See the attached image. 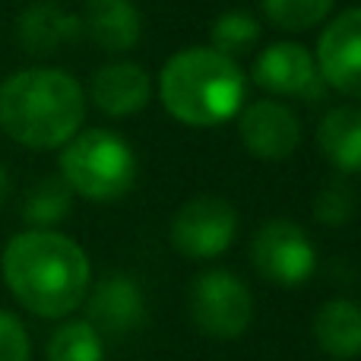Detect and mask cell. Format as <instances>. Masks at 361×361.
Wrapping results in <instances>:
<instances>
[{"mask_svg": "<svg viewBox=\"0 0 361 361\" xmlns=\"http://www.w3.org/2000/svg\"><path fill=\"white\" fill-rule=\"evenodd\" d=\"M61 178L92 203H114L137 184V156L114 130H80L61 149Z\"/></svg>", "mask_w": 361, "mask_h": 361, "instance_id": "obj_4", "label": "cell"}, {"mask_svg": "<svg viewBox=\"0 0 361 361\" xmlns=\"http://www.w3.org/2000/svg\"><path fill=\"white\" fill-rule=\"evenodd\" d=\"M267 19L282 32H307L326 23L336 0H260Z\"/></svg>", "mask_w": 361, "mask_h": 361, "instance_id": "obj_20", "label": "cell"}, {"mask_svg": "<svg viewBox=\"0 0 361 361\" xmlns=\"http://www.w3.org/2000/svg\"><path fill=\"white\" fill-rule=\"evenodd\" d=\"M48 361H105V343L89 320H70L51 336Z\"/></svg>", "mask_w": 361, "mask_h": 361, "instance_id": "obj_19", "label": "cell"}, {"mask_svg": "<svg viewBox=\"0 0 361 361\" xmlns=\"http://www.w3.org/2000/svg\"><path fill=\"white\" fill-rule=\"evenodd\" d=\"M13 298L35 317H67L89 295V257L73 238L51 228H29L10 238L0 257Z\"/></svg>", "mask_w": 361, "mask_h": 361, "instance_id": "obj_1", "label": "cell"}, {"mask_svg": "<svg viewBox=\"0 0 361 361\" xmlns=\"http://www.w3.org/2000/svg\"><path fill=\"white\" fill-rule=\"evenodd\" d=\"M190 317L206 336L238 339L254 320V298L235 273L206 269L190 286Z\"/></svg>", "mask_w": 361, "mask_h": 361, "instance_id": "obj_5", "label": "cell"}, {"mask_svg": "<svg viewBox=\"0 0 361 361\" xmlns=\"http://www.w3.org/2000/svg\"><path fill=\"white\" fill-rule=\"evenodd\" d=\"M238 137L254 159L282 162L298 149L301 124L288 105L276 99H260L238 111Z\"/></svg>", "mask_w": 361, "mask_h": 361, "instance_id": "obj_10", "label": "cell"}, {"mask_svg": "<svg viewBox=\"0 0 361 361\" xmlns=\"http://www.w3.org/2000/svg\"><path fill=\"white\" fill-rule=\"evenodd\" d=\"M250 260L263 279L286 288L307 282L317 267V254L307 231L288 219H269L257 228L250 241Z\"/></svg>", "mask_w": 361, "mask_h": 361, "instance_id": "obj_7", "label": "cell"}, {"mask_svg": "<svg viewBox=\"0 0 361 361\" xmlns=\"http://www.w3.org/2000/svg\"><path fill=\"white\" fill-rule=\"evenodd\" d=\"M70 206H73V190L67 187V180L61 175L42 178L25 193L23 219L32 228H51V225L63 222V219L70 216Z\"/></svg>", "mask_w": 361, "mask_h": 361, "instance_id": "obj_17", "label": "cell"}, {"mask_svg": "<svg viewBox=\"0 0 361 361\" xmlns=\"http://www.w3.org/2000/svg\"><path fill=\"white\" fill-rule=\"evenodd\" d=\"M317 146L336 171H343V175L361 171V108H330L317 127Z\"/></svg>", "mask_w": 361, "mask_h": 361, "instance_id": "obj_15", "label": "cell"}, {"mask_svg": "<svg viewBox=\"0 0 361 361\" xmlns=\"http://www.w3.org/2000/svg\"><path fill=\"white\" fill-rule=\"evenodd\" d=\"M86 118L82 86L57 67H25L0 82V130L29 149H57Z\"/></svg>", "mask_w": 361, "mask_h": 361, "instance_id": "obj_2", "label": "cell"}, {"mask_svg": "<svg viewBox=\"0 0 361 361\" xmlns=\"http://www.w3.org/2000/svg\"><path fill=\"white\" fill-rule=\"evenodd\" d=\"M32 358V339L25 324L16 314L0 307V361H29Z\"/></svg>", "mask_w": 361, "mask_h": 361, "instance_id": "obj_22", "label": "cell"}, {"mask_svg": "<svg viewBox=\"0 0 361 361\" xmlns=\"http://www.w3.org/2000/svg\"><path fill=\"white\" fill-rule=\"evenodd\" d=\"M89 99L108 118H130L143 111L152 99V80L146 67L133 61H114L105 63L92 73L89 82Z\"/></svg>", "mask_w": 361, "mask_h": 361, "instance_id": "obj_12", "label": "cell"}, {"mask_svg": "<svg viewBox=\"0 0 361 361\" xmlns=\"http://www.w3.org/2000/svg\"><path fill=\"white\" fill-rule=\"evenodd\" d=\"M80 35H82L80 16L61 10L57 4H48V0L25 6L16 19V42L23 44L25 54L35 57L57 54L61 48L80 42Z\"/></svg>", "mask_w": 361, "mask_h": 361, "instance_id": "obj_13", "label": "cell"}, {"mask_svg": "<svg viewBox=\"0 0 361 361\" xmlns=\"http://www.w3.org/2000/svg\"><path fill=\"white\" fill-rule=\"evenodd\" d=\"M314 216H317V222L330 225V228L349 225L352 216H355V193H352V187L343 184V180H330L317 193V200H314Z\"/></svg>", "mask_w": 361, "mask_h": 361, "instance_id": "obj_21", "label": "cell"}, {"mask_svg": "<svg viewBox=\"0 0 361 361\" xmlns=\"http://www.w3.org/2000/svg\"><path fill=\"white\" fill-rule=\"evenodd\" d=\"M317 70L336 92L361 99V6L343 10L317 42Z\"/></svg>", "mask_w": 361, "mask_h": 361, "instance_id": "obj_9", "label": "cell"}, {"mask_svg": "<svg viewBox=\"0 0 361 361\" xmlns=\"http://www.w3.org/2000/svg\"><path fill=\"white\" fill-rule=\"evenodd\" d=\"M80 25L108 54L130 51L143 35V16L130 0H86Z\"/></svg>", "mask_w": 361, "mask_h": 361, "instance_id": "obj_14", "label": "cell"}, {"mask_svg": "<svg viewBox=\"0 0 361 361\" xmlns=\"http://www.w3.org/2000/svg\"><path fill=\"white\" fill-rule=\"evenodd\" d=\"M247 76L238 61L212 48L178 51L159 73V99L165 111L187 127H216L244 105Z\"/></svg>", "mask_w": 361, "mask_h": 361, "instance_id": "obj_3", "label": "cell"}, {"mask_svg": "<svg viewBox=\"0 0 361 361\" xmlns=\"http://www.w3.org/2000/svg\"><path fill=\"white\" fill-rule=\"evenodd\" d=\"M314 339L330 358L361 355V305L349 298H333L314 317Z\"/></svg>", "mask_w": 361, "mask_h": 361, "instance_id": "obj_16", "label": "cell"}, {"mask_svg": "<svg viewBox=\"0 0 361 361\" xmlns=\"http://www.w3.org/2000/svg\"><path fill=\"white\" fill-rule=\"evenodd\" d=\"M89 324L105 336H127L146 324V298L137 279L124 273H111L89 295Z\"/></svg>", "mask_w": 361, "mask_h": 361, "instance_id": "obj_11", "label": "cell"}, {"mask_svg": "<svg viewBox=\"0 0 361 361\" xmlns=\"http://www.w3.org/2000/svg\"><path fill=\"white\" fill-rule=\"evenodd\" d=\"M209 42H212L209 44L212 51L235 61V57H244L257 48V42H260V23L247 10H228L212 23Z\"/></svg>", "mask_w": 361, "mask_h": 361, "instance_id": "obj_18", "label": "cell"}, {"mask_svg": "<svg viewBox=\"0 0 361 361\" xmlns=\"http://www.w3.org/2000/svg\"><path fill=\"white\" fill-rule=\"evenodd\" d=\"M238 235V212L225 197L200 193L187 200L171 219V244L190 260H212L225 254Z\"/></svg>", "mask_w": 361, "mask_h": 361, "instance_id": "obj_6", "label": "cell"}, {"mask_svg": "<svg viewBox=\"0 0 361 361\" xmlns=\"http://www.w3.org/2000/svg\"><path fill=\"white\" fill-rule=\"evenodd\" d=\"M10 187H13V184H10V171L0 165V206H4L6 197H10Z\"/></svg>", "mask_w": 361, "mask_h": 361, "instance_id": "obj_23", "label": "cell"}, {"mask_svg": "<svg viewBox=\"0 0 361 361\" xmlns=\"http://www.w3.org/2000/svg\"><path fill=\"white\" fill-rule=\"evenodd\" d=\"M250 80L269 95H295L305 105H324L330 95L314 54L298 42H276L263 48L254 57Z\"/></svg>", "mask_w": 361, "mask_h": 361, "instance_id": "obj_8", "label": "cell"}]
</instances>
